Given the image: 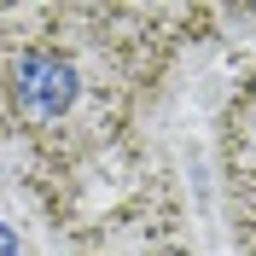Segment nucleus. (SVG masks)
Returning a JSON list of instances; mask_svg holds the SVG:
<instances>
[{
    "instance_id": "obj_1",
    "label": "nucleus",
    "mask_w": 256,
    "mask_h": 256,
    "mask_svg": "<svg viewBox=\"0 0 256 256\" xmlns=\"http://www.w3.org/2000/svg\"><path fill=\"white\" fill-rule=\"evenodd\" d=\"M6 99H12V111L24 122L47 128L82 99V70L58 47H24L6 64Z\"/></svg>"
},
{
    "instance_id": "obj_2",
    "label": "nucleus",
    "mask_w": 256,
    "mask_h": 256,
    "mask_svg": "<svg viewBox=\"0 0 256 256\" xmlns=\"http://www.w3.org/2000/svg\"><path fill=\"white\" fill-rule=\"evenodd\" d=\"M0 256H18V239H12V227L0 222Z\"/></svg>"
}]
</instances>
